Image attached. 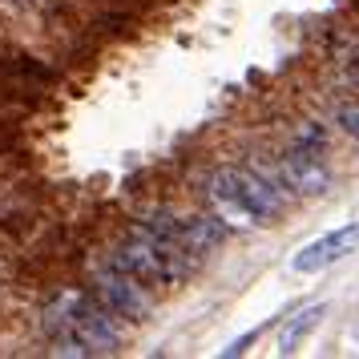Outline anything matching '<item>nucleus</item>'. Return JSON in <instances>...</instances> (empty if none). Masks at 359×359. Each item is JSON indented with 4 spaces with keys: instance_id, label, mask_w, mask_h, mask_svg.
<instances>
[{
    "instance_id": "nucleus-1",
    "label": "nucleus",
    "mask_w": 359,
    "mask_h": 359,
    "mask_svg": "<svg viewBox=\"0 0 359 359\" xmlns=\"http://www.w3.org/2000/svg\"><path fill=\"white\" fill-rule=\"evenodd\" d=\"M93 291H97V303L105 311H114L117 319H126V323H137V319H146L149 307H154V299H149V287L146 283H137L133 275H126L121 266H97L93 271Z\"/></svg>"
},
{
    "instance_id": "nucleus-2",
    "label": "nucleus",
    "mask_w": 359,
    "mask_h": 359,
    "mask_svg": "<svg viewBox=\"0 0 359 359\" xmlns=\"http://www.w3.org/2000/svg\"><path fill=\"white\" fill-rule=\"evenodd\" d=\"M355 250H359V222H347V226H335V230H327V234H319V238L307 243L303 250H294L291 271L294 275H319L327 266L351 259Z\"/></svg>"
},
{
    "instance_id": "nucleus-3",
    "label": "nucleus",
    "mask_w": 359,
    "mask_h": 359,
    "mask_svg": "<svg viewBox=\"0 0 359 359\" xmlns=\"http://www.w3.org/2000/svg\"><path fill=\"white\" fill-rule=\"evenodd\" d=\"M278 174H283L291 194H303V198H319L331 186V170L323 162V149H307V146L287 149L283 162H278Z\"/></svg>"
},
{
    "instance_id": "nucleus-4",
    "label": "nucleus",
    "mask_w": 359,
    "mask_h": 359,
    "mask_svg": "<svg viewBox=\"0 0 359 359\" xmlns=\"http://www.w3.org/2000/svg\"><path fill=\"white\" fill-rule=\"evenodd\" d=\"M206 198H210V210L226 222L230 230H255L262 226V218L250 206H246V198L238 194V186L230 178V170H218L210 182H206Z\"/></svg>"
},
{
    "instance_id": "nucleus-5",
    "label": "nucleus",
    "mask_w": 359,
    "mask_h": 359,
    "mask_svg": "<svg viewBox=\"0 0 359 359\" xmlns=\"http://www.w3.org/2000/svg\"><path fill=\"white\" fill-rule=\"evenodd\" d=\"M226 230L230 226L214 210L210 214H194V218H182V250L194 255V259H202V255H210V250L222 246Z\"/></svg>"
},
{
    "instance_id": "nucleus-6",
    "label": "nucleus",
    "mask_w": 359,
    "mask_h": 359,
    "mask_svg": "<svg viewBox=\"0 0 359 359\" xmlns=\"http://www.w3.org/2000/svg\"><path fill=\"white\" fill-rule=\"evenodd\" d=\"M323 303H311V307H303V311H294L287 323L278 327V335H275V351L278 355H291V351H299V343L307 339L311 331L319 327V319H323Z\"/></svg>"
},
{
    "instance_id": "nucleus-7",
    "label": "nucleus",
    "mask_w": 359,
    "mask_h": 359,
    "mask_svg": "<svg viewBox=\"0 0 359 359\" xmlns=\"http://www.w3.org/2000/svg\"><path fill=\"white\" fill-rule=\"evenodd\" d=\"M335 126H339V130L359 146V101H347V105L335 109Z\"/></svg>"
},
{
    "instance_id": "nucleus-8",
    "label": "nucleus",
    "mask_w": 359,
    "mask_h": 359,
    "mask_svg": "<svg viewBox=\"0 0 359 359\" xmlns=\"http://www.w3.org/2000/svg\"><path fill=\"white\" fill-rule=\"evenodd\" d=\"M347 339H351V347H355V351H359V323L351 327V335H347Z\"/></svg>"
}]
</instances>
